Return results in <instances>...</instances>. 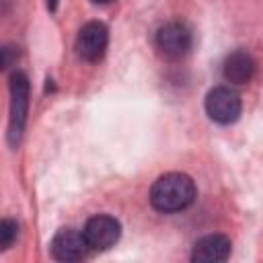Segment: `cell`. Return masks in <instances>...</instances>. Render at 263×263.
I'll use <instances>...</instances> for the list:
<instances>
[{
  "label": "cell",
  "mask_w": 263,
  "mask_h": 263,
  "mask_svg": "<svg viewBox=\"0 0 263 263\" xmlns=\"http://www.w3.org/2000/svg\"><path fill=\"white\" fill-rule=\"evenodd\" d=\"M197 189L189 175L185 173H166L158 177L150 189V203L162 214H175L187 210L195 201Z\"/></svg>",
  "instance_id": "1"
},
{
  "label": "cell",
  "mask_w": 263,
  "mask_h": 263,
  "mask_svg": "<svg viewBox=\"0 0 263 263\" xmlns=\"http://www.w3.org/2000/svg\"><path fill=\"white\" fill-rule=\"evenodd\" d=\"M29 111V78L23 72L10 76V119H8V142L18 144Z\"/></svg>",
  "instance_id": "2"
},
{
  "label": "cell",
  "mask_w": 263,
  "mask_h": 263,
  "mask_svg": "<svg viewBox=\"0 0 263 263\" xmlns=\"http://www.w3.org/2000/svg\"><path fill=\"white\" fill-rule=\"evenodd\" d=\"M154 43H156V49L160 51V55H164L168 60H179L189 53V49L193 45V35L185 23L173 21V23L162 25L156 31Z\"/></svg>",
  "instance_id": "3"
},
{
  "label": "cell",
  "mask_w": 263,
  "mask_h": 263,
  "mask_svg": "<svg viewBox=\"0 0 263 263\" xmlns=\"http://www.w3.org/2000/svg\"><path fill=\"white\" fill-rule=\"evenodd\" d=\"M240 109H242L240 97L230 86H216L205 97V113L216 123L222 125L234 123L240 115Z\"/></svg>",
  "instance_id": "4"
},
{
  "label": "cell",
  "mask_w": 263,
  "mask_h": 263,
  "mask_svg": "<svg viewBox=\"0 0 263 263\" xmlns=\"http://www.w3.org/2000/svg\"><path fill=\"white\" fill-rule=\"evenodd\" d=\"M84 236L92 251L111 249L121 236V224L109 214H97L84 224Z\"/></svg>",
  "instance_id": "5"
},
{
  "label": "cell",
  "mask_w": 263,
  "mask_h": 263,
  "mask_svg": "<svg viewBox=\"0 0 263 263\" xmlns=\"http://www.w3.org/2000/svg\"><path fill=\"white\" fill-rule=\"evenodd\" d=\"M109 43V31L103 23L99 21H90L86 23L76 37V53L84 60V62H99L105 55Z\"/></svg>",
  "instance_id": "6"
},
{
  "label": "cell",
  "mask_w": 263,
  "mask_h": 263,
  "mask_svg": "<svg viewBox=\"0 0 263 263\" xmlns=\"http://www.w3.org/2000/svg\"><path fill=\"white\" fill-rule=\"evenodd\" d=\"M51 255L58 261H78L88 253V242L84 232H78L74 228H62L55 232L51 240Z\"/></svg>",
  "instance_id": "7"
},
{
  "label": "cell",
  "mask_w": 263,
  "mask_h": 263,
  "mask_svg": "<svg viewBox=\"0 0 263 263\" xmlns=\"http://www.w3.org/2000/svg\"><path fill=\"white\" fill-rule=\"evenodd\" d=\"M230 238L224 234H208L201 236L191 251V261L197 263H220L230 257Z\"/></svg>",
  "instance_id": "8"
},
{
  "label": "cell",
  "mask_w": 263,
  "mask_h": 263,
  "mask_svg": "<svg viewBox=\"0 0 263 263\" xmlns=\"http://www.w3.org/2000/svg\"><path fill=\"white\" fill-rule=\"evenodd\" d=\"M255 74V60L249 51L236 49L226 55L222 64V76L230 84H247Z\"/></svg>",
  "instance_id": "9"
},
{
  "label": "cell",
  "mask_w": 263,
  "mask_h": 263,
  "mask_svg": "<svg viewBox=\"0 0 263 263\" xmlns=\"http://www.w3.org/2000/svg\"><path fill=\"white\" fill-rule=\"evenodd\" d=\"M16 234H18V224L10 218H4L0 222V249H8L16 240Z\"/></svg>",
  "instance_id": "10"
},
{
  "label": "cell",
  "mask_w": 263,
  "mask_h": 263,
  "mask_svg": "<svg viewBox=\"0 0 263 263\" xmlns=\"http://www.w3.org/2000/svg\"><path fill=\"white\" fill-rule=\"evenodd\" d=\"M12 64V47H4L2 49V68H8Z\"/></svg>",
  "instance_id": "11"
},
{
  "label": "cell",
  "mask_w": 263,
  "mask_h": 263,
  "mask_svg": "<svg viewBox=\"0 0 263 263\" xmlns=\"http://www.w3.org/2000/svg\"><path fill=\"white\" fill-rule=\"evenodd\" d=\"M58 2H60V0H47V8L53 12V10L58 8Z\"/></svg>",
  "instance_id": "12"
},
{
  "label": "cell",
  "mask_w": 263,
  "mask_h": 263,
  "mask_svg": "<svg viewBox=\"0 0 263 263\" xmlns=\"http://www.w3.org/2000/svg\"><path fill=\"white\" fill-rule=\"evenodd\" d=\"M92 2H97V4H107V2H111V0H92Z\"/></svg>",
  "instance_id": "13"
}]
</instances>
